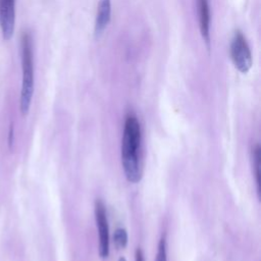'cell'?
<instances>
[{
  "instance_id": "obj_1",
  "label": "cell",
  "mask_w": 261,
  "mask_h": 261,
  "mask_svg": "<svg viewBox=\"0 0 261 261\" xmlns=\"http://www.w3.org/2000/svg\"><path fill=\"white\" fill-rule=\"evenodd\" d=\"M141 142V127L137 117L133 114L126 116L124 122L121 159L125 177L130 182H138L141 179V169L138 158V148Z\"/></svg>"
},
{
  "instance_id": "obj_2",
  "label": "cell",
  "mask_w": 261,
  "mask_h": 261,
  "mask_svg": "<svg viewBox=\"0 0 261 261\" xmlns=\"http://www.w3.org/2000/svg\"><path fill=\"white\" fill-rule=\"evenodd\" d=\"M21 67H22V85L19 99V110L25 115L31 106L34 93V57L33 42L29 33H23L21 37Z\"/></svg>"
},
{
  "instance_id": "obj_3",
  "label": "cell",
  "mask_w": 261,
  "mask_h": 261,
  "mask_svg": "<svg viewBox=\"0 0 261 261\" xmlns=\"http://www.w3.org/2000/svg\"><path fill=\"white\" fill-rule=\"evenodd\" d=\"M230 57L236 68L247 73L252 66V54L249 45L241 32H236L230 43Z\"/></svg>"
},
{
  "instance_id": "obj_4",
  "label": "cell",
  "mask_w": 261,
  "mask_h": 261,
  "mask_svg": "<svg viewBox=\"0 0 261 261\" xmlns=\"http://www.w3.org/2000/svg\"><path fill=\"white\" fill-rule=\"evenodd\" d=\"M95 217L99 231V255L104 259L109 255V227L105 206L100 200L95 203Z\"/></svg>"
},
{
  "instance_id": "obj_5",
  "label": "cell",
  "mask_w": 261,
  "mask_h": 261,
  "mask_svg": "<svg viewBox=\"0 0 261 261\" xmlns=\"http://www.w3.org/2000/svg\"><path fill=\"white\" fill-rule=\"evenodd\" d=\"M15 24V0H0V29L4 40L13 36Z\"/></svg>"
},
{
  "instance_id": "obj_6",
  "label": "cell",
  "mask_w": 261,
  "mask_h": 261,
  "mask_svg": "<svg viewBox=\"0 0 261 261\" xmlns=\"http://www.w3.org/2000/svg\"><path fill=\"white\" fill-rule=\"evenodd\" d=\"M111 3L110 0H100L97 7V14L95 20V35L99 37L103 34L110 21Z\"/></svg>"
},
{
  "instance_id": "obj_7",
  "label": "cell",
  "mask_w": 261,
  "mask_h": 261,
  "mask_svg": "<svg viewBox=\"0 0 261 261\" xmlns=\"http://www.w3.org/2000/svg\"><path fill=\"white\" fill-rule=\"evenodd\" d=\"M198 14H199V27L202 38L206 42L207 46L210 45V8L209 0H198Z\"/></svg>"
},
{
  "instance_id": "obj_8",
  "label": "cell",
  "mask_w": 261,
  "mask_h": 261,
  "mask_svg": "<svg viewBox=\"0 0 261 261\" xmlns=\"http://www.w3.org/2000/svg\"><path fill=\"white\" fill-rule=\"evenodd\" d=\"M113 241H114V244L116 245L117 248H119V249L125 248V246L127 245V232H126V230L122 227L116 228V230L114 231V234H113Z\"/></svg>"
},
{
  "instance_id": "obj_9",
  "label": "cell",
  "mask_w": 261,
  "mask_h": 261,
  "mask_svg": "<svg viewBox=\"0 0 261 261\" xmlns=\"http://www.w3.org/2000/svg\"><path fill=\"white\" fill-rule=\"evenodd\" d=\"M253 158H254V168H255V176H256V182H257V187H258V193H260V147L257 145L254 150H253Z\"/></svg>"
},
{
  "instance_id": "obj_10",
  "label": "cell",
  "mask_w": 261,
  "mask_h": 261,
  "mask_svg": "<svg viewBox=\"0 0 261 261\" xmlns=\"http://www.w3.org/2000/svg\"><path fill=\"white\" fill-rule=\"evenodd\" d=\"M156 261H167L166 257V241L165 237H162L158 244V250L156 255Z\"/></svg>"
},
{
  "instance_id": "obj_11",
  "label": "cell",
  "mask_w": 261,
  "mask_h": 261,
  "mask_svg": "<svg viewBox=\"0 0 261 261\" xmlns=\"http://www.w3.org/2000/svg\"><path fill=\"white\" fill-rule=\"evenodd\" d=\"M136 261H144V256L140 249H137L136 251Z\"/></svg>"
},
{
  "instance_id": "obj_12",
  "label": "cell",
  "mask_w": 261,
  "mask_h": 261,
  "mask_svg": "<svg viewBox=\"0 0 261 261\" xmlns=\"http://www.w3.org/2000/svg\"><path fill=\"white\" fill-rule=\"evenodd\" d=\"M12 142H13V127L11 125L10 126V130H9V140H8V144H9L10 147L12 145Z\"/></svg>"
},
{
  "instance_id": "obj_13",
  "label": "cell",
  "mask_w": 261,
  "mask_h": 261,
  "mask_svg": "<svg viewBox=\"0 0 261 261\" xmlns=\"http://www.w3.org/2000/svg\"><path fill=\"white\" fill-rule=\"evenodd\" d=\"M118 261H126V260H125V258H123V257H120V258L118 259Z\"/></svg>"
}]
</instances>
